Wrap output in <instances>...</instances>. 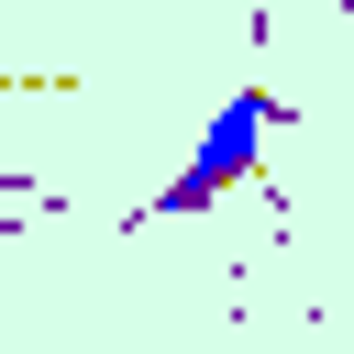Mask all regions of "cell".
Segmentation results:
<instances>
[{
	"instance_id": "6da1fadb",
	"label": "cell",
	"mask_w": 354,
	"mask_h": 354,
	"mask_svg": "<svg viewBox=\"0 0 354 354\" xmlns=\"http://www.w3.org/2000/svg\"><path fill=\"white\" fill-rule=\"evenodd\" d=\"M277 122H288V111H277L266 88H232V100H221V111L199 122L188 166H177V177H166V188L144 199V221H177V210H210L221 188H243V177L266 166V133H277Z\"/></svg>"
}]
</instances>
